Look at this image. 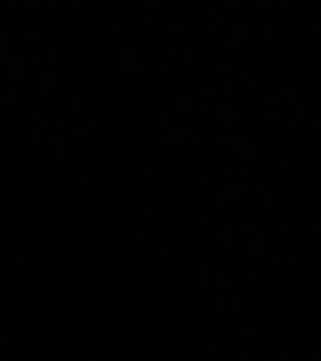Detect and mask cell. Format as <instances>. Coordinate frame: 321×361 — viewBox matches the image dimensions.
I'll return each mask as SVG.
<instances>
[{
  "mask_svg": "<svg viewBox=\"0 0 321 361\" xmlns=\"http://www.w3.org/2000/svg\"><path fill=\"white\" fill-rule=\"evenodd\" d=\"M141 176L143 178H150V177H151V175H150L148 172H142Z\"/></svg>",
  "mask_w": 321,
  "mask_h": 361,
  "instance_id": "obj_37",
  "label": "cell"
},
{
  "mask_svg": "<svg viewBox=\"0 0 321 361\" xmlns=\"http://www.w3.org/2000/svg\"><path fill=\"white\" fill-rule=\"evenodd\" d=\"M277 111H271L270 114H269V117H270L271 121H275V119H277Z\"/></svg>",
  "mask_w": 321,
  "mask_h": 361,
  "instance_id": "obj_30",
  "label": "cell"
},
{
  "mask_svg": "<svg viewBox=\"0 0 321 361\" xmlns=\"http://www.w3.org/2000/svg\"><path fill=\"white\" fill-rule=\"evenodd\" d=\"M251 20L254 23H260L261 22V17H260V16H253Z\"/></svg>",
  "mask_w": 321,
  "mask_h": 361,
  "instance_id": "obj_33",
  "label": "cell"
},
{
  "mask_svg": "<svg viewBox=\"0 0 321 361\" xmlns=\"http://www.w3.org/2000/svg\"><path fill=\"white\" fill-rule=\"evenodd\" d=\"M300 132H301V135H309V137L314 133L313 128H310V127H301Z\"/></svg>",
  "mask_w": 321,
  "mask_h": 361,
  "instance_id": "obj_3",
  "label": "cell"
},
{
  "mask_svg": "<svg viewBox=\"0 0 321 361\" xmlns=\"http://www.w3.org/2000/svg\"><path fill=\"white\" fill-rule=\"evenodd\" d=\"M272 4V0H261L260 6H270Z\"/></svg>",
  "mask_w": 321,
  "mask_h": 361,
  "instance_id": "obj_20",
  "label": "cell"
},
{
  "mask_svg": "<svg viewBox=\"0 0 321 361\" xmlns=\"http://www.w3.org/2000/svg\"><path fill=\"white\" fill-rule=\"evenodd\" d=\"M119 24H116V30H114V32H116V33H119Z\"/></svg>",
  "mask_w": 321,
  "mask_h": 361,
  "instance_id": "obj_53",
  "label": "cell"
},
{
  "mask_svg": "<svg viewBox=\"0 0 321 361\" xmlns=\"http://www.w3.org/2000/svg\"><path fill=\"white\" fill-rule=\"evenodd\" d=\"M260 99L262 102H265V103H269V102H271V94L270 93H267V92H265V93H261V96H260Z\"/></svg>",
  "mask_w": 321,
  "mask_h": 361,
  "instance_id": "obj_5",
  "label": "cell"
},
{
  "mask_svg": "<svg viewBox=\"0 0 321 361\" xmlns=\"http://www.w3.org/2000/svg\"><path fill=\"white\" fill-rule=\"evenodd\" d=\"M210 85H201V96L202 98H206V94L209 93Z\"/></svg>",
  "mask_w": 321,
  "mask_h": 361,
  "instance_id": "obj_7",
  "label": "cell"
},
{
  "mask_svg": "<svg viewBox=\"0 0 321 361\" xmlns=\"http://www.w3.org/2000/svg\"><path fill=\"white\" fill-rule=\"evenodd\" d=\"M156 30H157L158 33H167L169 32V28H167V25H164V24H156Z\"/></svg>",
  "mask_w": 321,
  "mask_h": 361,
  "instance_id": "obj_2",
  "label": "cell"
},
{
  "mask_svg": "<svg viewBox=\"0 0 321 361\" xmlns=\"http://www.w3.org/2000/svg\"><path fill=\"white\" fill-rule=\"evenodd\" d=\"M219 68H220V69H226V68H227V62H226V61H220V62H219Z\"/></svg>",
  "mask_w": 321,
  "mask_h": 361,
  "instance_id": "obj_31",
  "label": "cell"
},
{
  "mask_svg": "<svg viewBox=\"0 0 321 361\" xmlns=\"http://www.w3.org/2000/svg\"><path fill=\"white\" fill-rule=\"evenodd\" d=\"M200 186L203 187V180H200Z\"/></svg>",
  "mask_w": 321,
  "mask_h": 361,
  "instance_id": "obj_57",
  "label": "cell"
},
{
  "mask_svg": "<svg viewBox=\"0 0 321 361\" xmlns=\"http://www.w3.org/2000/svg\"><path fill=\"white\" fill-rule=\"evenodd\" d=\"M311 13H313V16H314V17H319L321 14V11L319 8L314 6V8H311Z\"/></svg>",
  "mask_w": 321,
  "mask_h": 361,
  "instance_id": "obj_17",
  "label": "cell"
},
{
  "mask_svg": "<svg viewBox=\"0 0 321 361\" xmlns=\"http://www.w3.org/2000/svg\"><path fill=\"white\" fill-rule=\"evenodd\" d=\"M186 63H192V51H186Z\"/></svg>",
  "mask_w": 321,
  "mask_h": 361,
  "instance_id": "obj_27",
  "label": "cell"
},
{
  "mask_svg": "<svg viewBox=\"0 0 321 361\" xmlns=\"http://www.w3.org/2000/svg\"><path fill=\"white\" fill-rule=\"evenodd\" d=\"M270 56L271 51H269V49H265V51L261 53V59H262V61H265V59H267V58H269Z\"/></svg>",
  "mask_w": 321,
  "mask_h": 361,
  "instance_id": "obj_15",
  "label": "cell"
},
{
  "mask_svg": "<svg viewBox=\"0 0 321 361\" xmlns=\"http://www.w3.org/2000/svg\"><path fill=\"white\" fill-rule=\"evenodd\" d=\"M262 188H270V180L269 178H262L261 180V187H260V190H262Z\"/></svg>",
  "mask_w": 321,
  "mask_h": 361,
  "instance_id": "obj_4",
  "label": "cell"
},
{
  "mask_svg": "<svg viewBox=\"0 0 321 361\" xmlns=\"http://www.w3.org/2000/svg\"><path fill=\"white\" fill-rule=\"evenodd\" d=\"M219 90H219L217 87H211V85H210V94H219Z\"/></svg>",
  "mask_w": 321,
  "mask_h": 361,
  "instance_id": "obj_21",
  "label": "cell"
},
{
  "mask_svg": "<svg viewBox=\"0 0 321 361\" xmlns=\"http://www.w3.org/2000/svg\"><path fill=\"white\" fill-rule=\"evenodd\" d=\"M150 6H151V8H156L157 6V0H151Z\"/></svg>",
  "mask_w": 321,
  "mask_h": 361,
  "instance_id": "obj_36",
  "label": "cell"
},
{
  "mask_svg": "<svg viewBox=\"0 0 321 361\" xmlns=\"http://www.w3.org/2000/svg\"><path fill=\"white\" fill-rule=\"evenodd\" d=\"M232 126V121L231 119L229 118V121H227V127H231Z\"/></svg>",
  "mask_w": 321,
  "mask_h": 361,
  "instance_id": "obj_50",
  "label": "cell"
},
{
  "mask_svg": "<svg viewBox=\"0 0 321 361\" xmlns=\"http://www.w3.org/2000/svg\"><path fill=\"white\" fill-rule=\"evenodd\" d=\"M156 126H157L158 130H166V128H167V126H166V124H164V121H161V122H157V124H156Z\"/></svg>",
  "mask_w": 321,
  "mask_h": 361,
  "instance_id": "obj_22",
  "label": "cell"
},
{
  "mask_svg": "<svg viewBox=\"0 0 321 361\" xmlns=\"http://www.w3.org/2000/svg\"><path fill=\"white\" fill-rule=\"evenodd\" d=\"M277 102H280V103L282 102V96L280 93H277Z\"/></svg>",
  "mask_w": 321,
  "mask_h": 361,
  "instance_id": "obj_46",
  "label": "cell"
},
{
  "mask_svg": "<svg viewBox=\"0 0 321 361\" xmlns=\"http://www.w3.org/2000/svg\"><path fill=\"white\" fill-rule=\"evenodd\" d=\"M167 24H169L171 28H176V25H177V19H176V17L169 18V19H167Z\"/></svg>",
  "mask_w": 321,
  "mask_h": 361,
  "instance_id": "obj_8",
  "label": "cell"
},
{
  "mask_svg": "<svg viewBox=\"0 0 321 361\" xmlns=\"http://www.w3.org/2000/svg\"><path fill=\"white\" fill-rule=\"evenodd\" d=\"M284 167H285V166H284V164L281 162V164H280V171H281V172L284 171Z\"/></svg>",
  "mask_w": 321,
  "mask_h": 361,
  "instance_id": "obj_56",
  "label": "cell"
},
{
  "mask_svg": "<svg viewBox=\"0 0 321 361\" xmlns=\"http://www.w3.org/2000/svg\"><path fill=\"white\" fill-rule=\"evenodd\" d=\"M198 158H201V154L200 153H193L192 154V162H198Z\"/></svg>",
  "mask_w": 321,
  "mask_h": 361,
  "instance_id": "obj_28",
  "label": "cell"
},
{
  "mask_svg": "<svg viewBox=\"0 0 321 361\" xmlns=\"http://www.w3.org/2000/svg\"><path fill=\"white\" fill-rule=\"evenodd\" d=\"M226 6H227V8H231V9H235V8H237L236 0H227V1H226Z\"/></svg>",
  "mask_w": 321,
  "mask_h": 361,
  "instance_id": "obj_10",
  "label": "cell"
},
{
  "mask_svg": "<svg viewBox=\"0 0 321 361\" xmlns=\"http://www.w3.org/2000/svg\"><path fill=\"white\" fill-rule=\"evenodd\" d=\"M141 17L143 19H147V18L151 17V9H148V8H143L141 11Z\"/></svg>",
  "mask_w": 321,
  "mask_h": 361,
  "instance_id": "obj_6",
  "label": "cell"
},
{
  "mask_svg": "<svg viewBox=\"0 0 321 361\" xmlns=\"http://www.w3.org/2000/svg\"><path fill=\"white\" fill-rule=\"evenodd\" d=\"M293 106H295V108H296V111L298 109H303L304 108V103L303 102H293Z\"/></svg>",
  "mask_w": 321,
  "mask_h": 361,
  "instance_id": "obj_19",
  "label": "cell"
},
{
  "mask_svg": "<svg viewBox=\"0 0 321 361\" xmlns=\"http://www.w3.org/2000/svg\"><path fill=\"white\" fill-rule=\"evenodd\" d=\"M157 109L159 112L167 111V103H166V102H161V103H158Z\"/></svg>",
  "mask_w": 321,
  "mask_h": 361,
  "instance_id": "obj_9",
  "label": "cell"
},
{
  "mask_svg": "<svg viewBox=\"0 0 321 361\" xmlns=\"http://www.w3.org/2000/svg\"><path fill=\"white\" fill-rule=\"evenodd\" d=\"M217 118L220 119V121H222V119L225 118V114H224V113H222V112L219 113V116H217Z\"/></svg>",
  "mask_w": 321,
  "mask_h": 361,
  "instance_id": "obj_40",
  "label": "cell"
},
{
  "mask_svg": "<svg viewBox=\"0 0 321 361\" xmlns=\"http://www.w3.org/2000/svg\"><path fill=\"white\" fill-rule=\"evenodd\" d=\"M243 123H245V127H246V128H250V127H251V121H250V119H245V121H243Z\"/></svg>",
  "mask_w": 321,
  "mask_h": 361,
  "instance_id": "obj_34",
  "label": "cell"
},
{
  "mask_svg": "<svg viewBox=\"0 0 321 361\" xmlns=\"http://www.w3.org/2000/svg\"><path fill=\"white\" fill-rule=\"evenodd\" d=\"M303 119H304V111L298 109L296 111V121H303Z\"/></svg>",
  "mask_w": 321,
  "mask_h": 361,
  "instance_id": "obj_13",
  "label": "cell"
},
{
  "mask_svg": "<svg viewBox=\"0 0 321 361\" xmlns=\"http://www.w3.org/2000/svg\"><path fill=\"white\" fill-rule=\"evenodd\" d=\"M251 83H253V85H261V77H260V75H258V77H256V78H255L254 80L251 82Z\"/></svg>",
  "mask_w": 321,
  "mask_h": 361,
  "instance_id": "obj_29",
  "label": "cell"
},
{
  "mask_svg": "<svg viewBox=\"0 0 321 361\" xmlns=\"http://www.w3.org/2000/svg\"><path fill=\"white\" fill-rule=\"evenodd\" d=\"M261 151H262V147L260 146V145H256L254 148V152L259 154V153H261Z\"/></svg>",
  "mask_w": 321,
  "mask_h": 361,
  "instance_id": "obj_32",
  "label": "cell"
},
{
  "mask_svg": "<svg viewBox=\"0 0 321 361\" xmlns=\"http://www.w3.org/2000/svg\"><path fill=\"white\" fill-rule=\"evenodd\" d=\"M99 56H108L109 54H108L107 51H99V53H98Z\"/></svg>",
  "mask_w": 321,
  "mask_h": 361,
  "instance_id": "obj_38",
  "label": "cell"
},
{
  "mask_svg": "<svg viewBox=\"0 0 321 361\" xmlns=\"http://www.w3.org/2000/svg\"><path fill=\"white\" fill-rule=\"evenodd\" d=\"M315 43H311V51H314V49H315Z\"/></svg>",
  "mask_w": 321,
  "mask_h": 361,
  "instance_id": "obj_52",
  "label": "cell"
},
{
  "mask_svg": "<svg viewBox=\"0 0 321 361\" xmlns=\"http://www.w3.org/2000/svg\"><path fill=\"white\" fill-rule=\"evenodd\" d=\"M234 183H235V186L240 187V188H245V185H243V180H240V178H237V180H234Z\"/></svg>",
  "mask_w": 321,
  "mask_h": 361,
  "instance_id": "obj_18",
  "label": "cell"
},
{
  "mask_svg": "<svg viewBox=\"0 0 321 361\" xmlns=\"http://www.w3.org/2000/svg\"><path fill=\"white\" fill-rule=\"evenodd\" d=\"M237 40H238V42H243V33L237 34Z\"/></svg>",
  "mask_w": 321,
  "mask_h": 361,
  "instance_id": "obj_39",
  "label": "cell"
},
{
  "mask_svg": "<svg viewBox=\"0 0 321 361\" xmlns=\"http://www.w3.org/2000/svg\"><path fill=\"white\" fill-rule=\"evenodd\" d=\"M193 143H201L200 138H193Z\"/></svg>",
  "mask_w": 321,
  "mask_h": 361,
  "instance_id": "obj_48",
  "label": "cell"
},
{
  "mask_svg": "<svg viewBox=\"0 0 321 361\" xmlns=\"http://www.w3.org/2000/svg\"><path fill=\"white\" fill-rule=\"evenodd\" d=\"M267 203H269V204H271V203H272V197H271V196H269V197H267Z\"/></svg>",
  "mask_w": 321,
  "mask_h": 361,
  "instance_id": "obj_51",
  "label": "cell"
},
{
  "mask_svg": "<svg viewBox=\"0 0 321 361\" xmlns=\"http://www.w3.org/2000/svg\"><path fill=\"white\" fill-rule=\"evenodd\" d=\"M114 118L124 119L126 118V113H124L123 111H119V112L114 113Z\"/></svg>",
  "mask_w": 321,
  "mask_h": 361,
  "instance_id": "obj_12",
  "label": "cell"
},
{
  "mask_svg": "<svg viewBox=\"0 0 321 361\" xmlns=\"http://www.w3.org/2000/svg\"><path fill=\"white\" fill-rule=\"evenodd\" d=\"M109 186L112 187H114V180H113V178H111V180H109Z\"/></svg>",
  "mask_w": 321,
  "mask_h": 361,
  "instance_id": "obj_47",
  "label": "cell"
},
{
  "mask_svg": "<svg viewBox=\"0 0 321 361\" xmlns=\"http://www.w3.org/2000/svg\"><path fill=\"white\" fill-rule=\"evenodd\" d=\"M172 56H174V59H176V56H177V53H176V51H172Z\"/></svg>",
  "mask_w": 321,
  "mask_h": 361,
  "instance_id": "obj_55",
  "label": "cell"
},
{
  "mask_svg": "<svg viewBox=\"0 0 321 361\" xmlns=\"http://www.w3.org/2000/svg\"><path fill=\"white\" fill-rule=\"evenodd\" d=\"M142 67H143V63H142L141 61H135V63H133V69Z\"/></svg>",
  "mask_w": 321,
  "mask_h": 361,
  "instance_id": "obj_26",
  "label": "cell"
},
{
  "mask_svg": "<svg viewBox=\"0 0 321 361\" xmlns=\"http://www.w3.org/2000/svg\"><path fill=\"white\" fill-rule=\"evenodd\" d=\"M235 48H236V44H235L234 42H231V43H230V49H231V51H235Z\"/></svg>",
  "mask_w": 321,
  "mask_h": 361,
  "instance_id": "obj_41",
  "label": "cell"
},
{
  "mask_svg": "<svg viewBox=\"0 0 321 361\" xmlns=\"http://www.w3.org/2000/svg\"><path fill=\"white\" fill-rule=\"evenodd\" d=\"M124 56H132L133 54V51H123Z\"/></svg>",
  "mask_w": 321,
  "mask_h": 361,
  "instance_id": "obj_42",
  "label": "cell"
},
{
  "mask_svg": "<svg viewBox=\"0 0 321 361\" xmlns=\"http://www.w3.org/2000/svg\"><path fill=\"white\" fill-rule=\"evenodd\" d=\"M73 4L75 6H80V1H74Z\"/></svg>",
  "mask_w": 321,
  "mask_h": 361,
  "instance_id": "obj_54",
  "label": "cell"
},
{
  "mask_svg": "<svg viewBox=\"0 0 321 361\" xmlns=\"http://www.w3.org/2000/svg\"><path fill=\"white\" fill-rule=\"evenodd\" d=\"M80 159H82L83 162H90V154H88V153H85V154H82Z\"/></svg>",
  "mask_w": 321,
  "mask_h": 361,
  "instance_id": "obj_24",
  "label": "cell"
},
{
  "mask_svg": "<svg viewBox=\"0 0 321 361\" xmlns=\"http://www.w3.org/2000/svg\"><path fill=\"white\" fill-rule=\"evenodd\" d=\"M133 63H135V61H131V59H126V61H124V68H127V69H130V68H132V69H133Z\"/></svg>",
  "mask_w": 321,
  "mask_h": 361,
  "instance_id": "obj_14",
  "label": "cell"
},
{
  "mask_svg": "<svg viewBox=\"0 0 321 361\" xmlns=\"http://www.w3.org/2000/svg\"><path fill=\"white\" fill-rule=\"evenodd\" d=\"M75 99H82V96H75Z\"/></svg>",
  "mask_w": 321,
  "mask_h": 361,
  "instance_id": "obj_58",
  "label": "cell"
},
{
  "mask_svg": "<svg viewBox=\"0 0 321 361\" xmlns=\"http://www.w3.org/2000/svg\"><path fill=\"white\" fill-rule=\"evenodd\" d=\"M167 145H172V137L171 135L167 137Z\"/></svg>",
  "mask_w": 321,
  "mask_h": 361,
  "instance_id": "obj_45",
  "label": "cell"
},
{
  "mask_svg": "<svg viewBox=\"0 0 321 361\" xmlns=\"http://www.w3.org/2000/svg\"><path fill=\"white\" fill-rule=\"evenodd\" d=\"M237 77H243V75H245V73L243 72H236Z\"/></svg>",
  "mask_w": 321,
  "mask_h": 361,
  "instance_id": "obj_49",
  "label": "cell"
},
{
  "mask_svg": "<svg viewBox=\"0 0 321 361\" xmlns=\"http://www.w3.org/2000/svg\"><path fill=\"white\" fill-rule=\"evenodd\" d=\"M98 126H99V123H98L97 119H90L88 121V127H90V128H97Z\"/></svg>",
  "mask_w": 321,
  "mask_h": 361,
  "instance_id": "obj_11",
  "label": "cell"
},
{
  "mask_svg": "<svg viewBox=\"0 0 321 361\" xmlns=\"http://www.w3.org/2000/svg\"><path fill=\"white\" fill-rule=\"evenodd\" d=\"M185 69H195V66H193V64H192V63H186V64H185Z\"/></svg>",
  "mask_w": 321,
  "mask_h": 361,
  "instance_id": "obj_35",
  "label": "cell"
},
{
  "mask_svg": "<svg viewBox=\"0 0 321 361\" xmlns=\"http://www.w3.org/2000/svg\"><path fill=\"white\" fill-rule=\"evenodd\" d=\"M200 107H201V109H203L205 112H207L209 108L211 107V101H210L209 98H202V101L200 103Z\"/></svg>",
  "mask_w": 321,
  "mask_h": 361,
  "instance_id": "obj_1",
  "label": "cell"
},
{
  "mask_svg": "<svg viewBox=\"0 0 321 361\" xmlns=\"http://www.w3.org/2000/svg\"><path fill=\"white\" fill-rule=\"evenodd\" d=\"M251 177H253V173L246 172V171H243V172H241V180H245L246 178H251Z\"/></svg>",
  "mask_w": 321,
  "mask_h": 361,
  "instance_id": "obj_16",
  "label": "cell"
},
{
  "mask_svg": "<svg viewBox=\"0 0 321 361\" xmlns=\"http://www.w3.org/2000/svg\"><path fill=\"white\" fill-rule=\"evenodd\" d=\"M158 85H162L166 87V85H169V80L166 78H159L158 79Z\"/></svg>",
  "mask_w": 321,
  "mask_h": 361,
  "instance_id": "obj_25",
  "label": "cell"
},
{
  "mask_svg": "<svg viewBox=\"0 0 321 361\" xmlns=\"http://www.w3.org/2000/svg\"><path fill=\"white\" fill-rule=\"evenodd\" d=\"M295 135H296V137H299V135H301V132H300V128H296V130H295Z\"/></svg>",
  "mask_w": 321,
  "mask_h": 361,
  "instance_id": "obj_44",
  "label": "cell"
},
{
  "mask_svg": "<svg viewBox=\"0 0 321 361\" xmlns=\"http://www.w3.org/2000/svg\"><path fill=\"white\" fill-rule=\"evenodd\" d=\"M157 66L158 67L164 69V68H167V63H166V61H164V59H159L157 62Z\"/></svg>",
  "mask_w": 321,
  "mask_h": 361,
  "instance_id": "obj_23",
  "label": "cell"
},
{
  "mask_svg": "<svg viewBox=\"0 0 321 361\" xmlns=\"http://www.w3.org/2000/svg\"><path fill=\"white\" fill-rule=\"evenodd\" d=\"M243 33H246V34H251L253 33V30H251V29L250 28H246L245 29V30H243Z\"/></svg>",
  "mask_w": 321,
  "mask_h": 361,
  "instance_id": "obj_43",
  "label": "cell"
}]
</instances>
